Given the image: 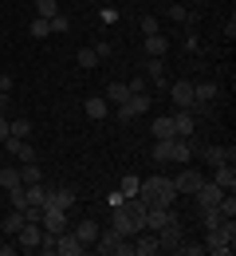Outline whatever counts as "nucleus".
I'll use <instances>...</instances> for the list:
<instances>
[{
    "mask_svg": "<svg viewBox=\"0 0 236 256\" xmlns=\"http://www.w3.org/2000/svg\"><path fill=\"white\" fill-rule=\"evenodd\" d=\"M138 201H142L146 209H150V205H173V201H177V190H173L169 178H146L142 190H138Z\"/></svg>",
    "mask_w": 236,
    "mask_h": 256,
    "instance_id": "nucleus-1",
    "label": "nucleus"
},
{
    "mask_svg": "<svg viewBox=\"0 0 236 256\" xmlns=\"http://www.w3.org/2000/svg\"><path fill=\"white\" fill-rule=\"evenodd\" d=\"M12 240H16V248H20V252H35V248H39V240H43V224H39V221H24V228H20Z\"/></svg>",
    "mask_w": 236,
    "mask_h": 256,
    "instance_id": "nucleus-2",
    "label": "nucleus"
},
{
    "mask_svg": "<svg viewBox=\"0 0 236 256\" xmlns=\"http://www.w3.org/2000/svg\"><path fill=\"white\" fill-rule=\"evenodd\" d=\"M91 248L71 232V228H63V232H55V256H87Z\"/></svg>",
    "mask_w": 236,
    "mask_h": 256,
    "instance_id": "nucleus-3",
    "label": "nucleus"
},
{
    "mask_svg": "<svg viewBox=\"0 0 236 256\" xmlns=\"http://www.w3.org/2000/svg\"><path fill=\"white\" fill-rule=\"evenodd\" d=\"M150 102H154V98L146 95V91H142V95H130L122 106H118V118H122V122H130V118H138V114H146V110H150Z\"/></svg>",
    "mask_w": 236,
    "mask_h": 256,
    "instance_id": "nucleus-4",
    "label": "nucleus"
},
{
    "mask_svg": "<svg viewBox=\"0 0 236 256\" xmlns=\"http://www.w3.org/2000/svg\"><path fill=\"white\" fill-rule=\"evenodd\" d=\"M181 236H185L181 221H173V224H166V228H158V248H162V252H177Z\"/></svg>",
    "mask_w": 236,
    "mask_h": 256,
    "instance_id": "nucleus-5",
    "label": "nucleus"
},
{
    "mask_svg": "<svg viewBox=\"0 0 236 256\" xmlns=\"http://www.w3.org/2000/svg\"><path fill=\"white\" fill-rule=\"evenodd\" d=\"M169 98H173L177 110H189V106H193V83H189V79H177V83L169 87Z\"/></svg>",
    "mask_w": 236,
    "mask_h": 256,
    "instance_id": "nucleus-6",
    "label": "nucleus"
},
{
    "mask_svg": "<svg viewBox=\"0 0 236 256\" xmlns=\"http://www.w3.org/2000/svg\"><path fill=\"white\" fill-rule=\"evenodd\" d=\"M43 232H63V228H71L67 221V209H43Z\"/></svg>",
    "mask_w": 236,
    "mask_h": 256,
    "instance_id": "nucleus-7",
    "label": "nucleus"
},
{
    "mask_svg": "<svg viewBox=\"0 0 236 256\" xmlns=\"http://www.w3.org/2000/svg\"><path fill=\"white\" fill-rule=\"evenodd\" d=\"M4 146H8V154H16L20 162H35V150H32V142H28V138L8 134V138H4Z\"/></svg>",
    "mask_w": 236,
    "mask_h": 256,
    "instance_id": "nucleus-8",
    "label": "nucleus"
},
{
    "mask_svg": "<svg viewBox=\"0 0 236 256\" xmlns=\"http://www.w3.org/2000/svg\"><path fill=\"white\" fill-rule=\"evenodd\" d=\"M193 197H197V205H217V201H221V197H225V190H221V186H217V182H201V186H197V190H193Z\"/></svg>",
    "mask_w": 236,
    "mask_h": 256,
    "instance_id": "nucleus-9",
    "label": "nucleus"
},
{
    "mask_svg": "<svg viewBox=\"0 0 236 256\" xmlns=\"http://www.w3.org/2000/svg\"><path fill=\"white\" fill-rule=\"evenodd\" d=\"M193 126H197V114L193 110H177L173 114V134L177 138H193Z\"/></svg>",
    "mask_w": 236,
    "mask_h": 256,
    "instance_id": "nucleus-10",
    "label": "nucleus"
},
{
    "mask_svg": "<svg viewBox=\"0 0 236 256\" xmlns=\"http://www.w3.org/2000/svg\"><path fill=\"white\" fill-rule=\"evenodd\" d=\"M169 182H173V190H177V193H193L205 178L197 174V170H181V174H177V178H169Z\"/></svg>",
    "mask_w": 236,
    "mask_h": 256,
    "instance_id": "nucleus-11",
    "label": "nucleus"
},
{
    "mask_svg": "<svg viewBox=\"0 0 236 256\" xmlns=\"http://www.w3.org/2000/svg\"><path fill=\"white\" fill-rule=\"evenodd\" d=\"M134 252H138V256H154V252H162V248H158V232L142 228V232L134 236Z\"/></svg>",
    "mask_w": 236,
    "mask_h": 256,
    "instance_id": "nucleus-12",
    "label": "nucleus"
},
{
    "mask_svg": "<svg viewBox=\"0 0 236 256\" xmlns=\"http://www.w3.org/2000/svg\"><path fill=\"white\" fill-rule=\"evenodd\" d=\"M83 110H87V118H95V122H102V118L110 114V102H106L102 95H91L87 102H83Z\"/></svg>",
    "mask_w": 236,
    "mask_h": 256,
    "instance_id": "nucleus-13",
    "label": "nucleus"
},
{
    "mask_svg": "<svg viewBox=\"0 0 236 256\" xmlns=\"http://www.w3.org/2000/svg\"><path fill=\"white\" fill-rule=\"evenodd\" d=\"M213 98H217V83H209V79H205V83H193V106H189V110H197V106L213 102Z\"/></svg>",
    "mask_w": 236,
    "mask_h": 256,
    "instance_id": "nucleus-14",
    "label": "nucleus"
},
{
    "mask_svg": "<svg viewBox=\"0 0 236 256\" xmlns=\"http://www.w3.org/2000/svg\"><path fill=\"white\" fill-rule=\"evenodd\" d=\"M166 52H169V40L162 32L146 36V56H150V60H166Z\"/></svg>",
    "mask_w": 236,
    "mask_h": 256,
    "instance_id": "nucleus-15",
    "label": "nucleus"
},
{
    "mask_svg": "<svg viewBox=\"0 0 236 256\" xmlns=\"http://www.w3.org/2000/svg\"><path fill=\"white\" fill-rule=\"evenodd\" d=\"M213 170H217V174H213V182H217L225 193L236 190V170H233V162H225V166H213Z\"/></svg>",
    "mask_w": 236,
    "mask_h": 256,
    "instance_id": "nucleus-16",
    "label": "nucleus"
},
{
    "mask_svg": "<svg viewBox=\"0 0 236 256\" xmlns=\"http://www.w3.org/2000/svg\"><path fill=\"white\" fill-rule=\"evenodd\" d=\"M201 162L205 166H225V162H233V150H225V146H205Z\"/></svg>",
    "mask_w": 236,
    "mask_h": 256,
    "instance_id": "nucleus-17",
    "label": "nucleus"
},
{
    "mask_svg": "<svg viewBox=\"0 0 236 256\" xmlns=\"http://www.w3.org/2000/svg\"><path fill=\"white\" fill-rule=\"evenodd\" d=\"M71 201H75V193H71V190H47L43 209H71Z\"/></svg>",
    "mask_w": 236,
    "mask_h": 256,
    "instance_id": "nucleus-18",
    "label": "nucleus"
},
{
    "mask_svg": "<svg viewBox=\"0 0 236 256\" xmlns=\"http://www.w3.org/2000/svg\"><path fill=\"white\" fill-rule=\"evenodd\" d=\"M99 228H102L99 221H79L75 228H71V232H75V236H79V240H83V244L91 248V244H95V236H99Z\"/></svg>",
    "mask_w": 236,
    "mask_h": 256,
    "instance_id": "nucleus-19",
    "label": "nucleus"
},
{
    "mask_svg": "<svg viewBox=\"0 0 236 256\" xmlns=\"http://www.w3.org/2000/svg\"><path fill=\"white\" fill-rule=\"evenodd\" d=\"M150 158L158 162V166L173 162V138H154V154H150Z\"/></svg>",
    "mask_w": 236,
    "mask_h": 256,
    "instance_id": "nucleus-20",
    "label": "nucleus"
},
{
    "mask_svg": "<svg viewBox=\"0 0 236 256\" xmlns=\"http://www.w3.org/2000/svg\"><path fill=\"white\" fill-rule=\"evenodd\" d=\"M146 79H150L154 87H166V64H162V60H150V56H146Z\"/></svg>",
    "mask_w": 236,
    "mask_h": 256,
    "instance_id": "nucleus-21",
    "label": "nucleus"
},
{
    "mask_svg": "<svg viewBox=\"0 0 236 256\" xmlns=\"http://www.w3.org/2000/svg\"><path fill=\"white\" fill-rule=\"evenodd\" d=\"M0 228H4V236H16V232L24 228V209H12V213L0 221Z\"/></svg>",
    "mask_w": 236,
    "mask_h": 256,
    "instance_id": "nucleus-22",
    "label": "nucleus"
},
{
    "mask_svg": "<svg viewBox=\"0 0 236 256\" xmlns=\"http://www.w3.org/2000/svg\"><path fill=\"white\" fill-rule=\"evenodd\" d=\"M102 98H106V102H118V106H122V102L130 98V87H126V83H110V87L102 91Z\"/></svg>",
    "mask_w": 236,
    "mask_h": 256,
    "instance_id": "nucleus-23",
    "label": "nucleus"
},
{
    "mask_svg": "<svg viewBox=\"0 0 236 256\" xmlns=\"http://www.w3.org/2000/svg\"><path fill=\"white\" fill-rule=\"evenodd\" d=\"M154 138H173V114H162V118H154Z\"/></svg>",
    "mask_w": 236,
    "mask_h": 256,
    "instance_id": "nucleus-24",
    "label": "nucleus"
},
{
    "mask_svg": "<svg viewBox=\"0 0 236 256\" xmlns=\"http://www.w3.org/2000/svg\"><path fill=\"white\" fill-rule=\"evenodd\" d=\"M75 64H79V67H87V71H91V67H99L102 60H99V52H95V48H79V56H75Z\"/></svg>",
    "mask_w": 236,
    "mask_h": 256,
    "instance_id": "nucleus-25",
    "label": "nucleus"
},
{
    "mask_svg": "<svg viewBox=\"0 0 236 256\" xmlns=\"http://www.w3.org/2000/svg\"><path fill=\"white\" fill-rule=\"evenodd\" d=\"M16 186H24V182H20V170L4 166V170H0V190H16Z\"/></svg>",
    "mask_w": 236,
    "mask_h": 256,
    "instance_id": "nucleus-26",
    "label": "nucleus"
},
{
    "mask_svg": "<svg viewBox=\"0 0 236 256\" xmlns=\"http://www.w3.org/2000/svg\"><path fill=\"white\" fill-rule=\"evenodd\" d=\"M138 190H142V178H134V174H126V178H122V186H118L122 197H138Z\"/></svg>",
    "mask_w": 236,
    "mask_h": 256,
    "instance_id": "nucleus-27",
    "label": "nucleus"
},
{
    "mask_svg": "<svg viewBox=\"0 0 236 256\" xmlns=\"http://www.w3.org/2000/svg\"><path fill=\"white\" fill-rule=\"evenodd\" d=\"M24 193H28V205H39L43 209V201H47V190L35 182V186H24Z\"/></svg>",
    "mask_w": 236,
    "mask_h": 256,
    "instance_id": "nucleus-28",
    "label": "nucleus"
},
{
    "mask_svg": "<svg viewBox=\"0 0 236 256\" xmlns=\"http://www.w3.org/2000/svg\"><path fill=\"white\" fill-rule=\"evenodd\" d=\"M110 256H138V252H134V236H118Z\"/></svg>",
    "mask_w": 236,
    "mask_h": 256,
    "instance_id": "nucleus-29",
    "label": "nucleus"
},
{
    "mask_svg": "<svg viewBox=\"0 0 236 256\" xmlns=\"http://www.w3.org/2000/svg\"><path fill=\"white\" fill-rule=\"evenodd\" d=\"M169 20H177V24H197V16H189L185 4H173V8H169Z\"/></svg>",
    "mask_w": 236,
    "mask_h": 256,
    "instance_id": "nucleus-30",
    "label": "nucleus"
},
{
    "mask_svg": "<svg viewBox=\"0 0 236 256\" xmlns=\"http://www.w3.org/2000/svg\"><path fill=\"white\" fill-rule=\"evenodd\" d=\"M201 252H205L201 240H185V236H181V244H177V256H201Z\"/></svg>",
    "mask_w": 236,
    "mask_h": 256,
    "instance_id": "nucleus-31",
    "label": "nucleus"
},
{
    "mask_svg": "<svg viewBox=\"0 0 236 256\" xmlns=\"http://www.w3.org/2000/svg\"><path fill=\"white\" fill-rule=\"evenodd\" d=\"M59 12V0H35V16H43V20H51Z\"/></svg>",
    "mask_w": 236,
    "mask_h": 256,
    "instance_id": "nucleus-32",
    "label": "nucleus"
},
{
    "mask_svg": "<svg viewBox=\"0 0 236 256\" xmlns=\"http://www.w3.org/2000/svg\"><path fill=\"white\" fill-rule=\"evenodd\" d=\"M20 182H24V186H35V182H39V166H35V162H24V170H20Z\"/></svg>",
    "mask_w": 236,
    "mask_h": 256,
    "instance_id": "nucleus-33",
    "label": "nucleus"
},
{
    "mask_svg": "<svg viewBox=\"0 0 236 256\" xmlns=\"http://www.w3.org/2000/svg\"><path fill=\"white\" fill-rule=\"evenodd\" d=\"M217 209H221V217H236V197H233V190L217 201Z\"/></svg>",
    "mask_w": 236,
    "mask_h": 256,
    "instance_id": "nucleus-34",
    "label": "nucleus"
},
{
    "mask_svg": "<svg viewBox=\"0 0 236 256\" xmlns=\"http://www.w3.org/2000/svg\"><path fill=\"white\" fill-rule=\"evenodd\" d=\"M28 32H32L35 40H43V36H51V24H47L43 16H35V20H32V28H28Z\"/></svg>",
    "mask_w": 236,
    "mask_h": 256,
    "instance_id": "nucleus-35",
    "label": "nucleus"
},
{
    "mask_svg": "<svg viewBox=\"0 0 236 256\" xmlns=\"http://www.w3.org/2000/svg\"><path fill=\"white\" fill-rule=\"evenodd\" d=\"M8 197H12V209H24V205H28V193H24V186L8 190Z\"/></svg>",
    "mask_w": 236,
    "mask_h": 256,
    "instance_id": "nucleus-36",
    "label": "nucleus"
},
{
    "mask_svg": "<svg viewBox=\"0 0 236 256\" xmlns=\"http://www.w3.org/2000/svg\"><path fill=\"white\" fill-rule=\"evenodd\" d=\"M12 134H16V138H32V122H28V118H16V122H12Z\"/></svg>",
    "mask_w": 236,
    "mask_h": 256,
    "instance_id": "nucleus-37",
    "label": "nucleus"
},
{
    "mask_svg": "<svg viewBox=\"0 0 236 256\" xmlns=\"http://www.w3.org/2000/svg\"><path fill=\"white\" fill-rule=\"evenodd\" d=\"M126 87H130V95H142V91L150 87V79H146V75H134V79H130Z\"/></svg>",
    "mask_w": 236,
    "mask_h": 256,
    "instance_id": "nucleus-38",
    "label": "nucleus"
},
{
    "mask_svg": "<svg viewBox=\"0 0 236 256\" xmlns=\"http://www.w3.org/2000/svg\"><path fill=\"white\" fill-rule=\"evenodd\" d=\"M47 24H51V32H67V16H63V12H55Z\"/></svg>",
    "mask_w": 236,
    "mask_h": 256,
    "instance_id": "nucleus-39",
    "label": "nucleus"
},
{
    "mask_svg": "<svg viewBox=\"0 0 236 256\" xmlns=\"http://www.w3.org/2000/svg\"><path fill=\"white\" fill-rule=\"evenodd\" d=\"M138 28H142L146 36H154V32H158V20H154V16H142V20H138Z\"/></svg>",
    "mask_w": 236,
    "mask_h": 256,
    "instance_id": "nucleus-40",
    "label": "nucleus"
},
{
    "mask_svg": "<svg viewBox=\"0 0 236 256\" xmlns=\"http://www.w3.org/2000/svg\"><path fill=\"white\" fill-rule=\"evenodd\" d=\"M20 252V248H16V240H12V236H4V240H0V256H16Z\"/></svg>",
    "mask_w": 236,
    "mask_h": 256,
    "instance_id": "nucleus-41",
    "label": "nucleus"
},
{
    "mask_svg": "<svg viewBox=\"0 0 236 256\" xmlns=\"http://www.w3.org/2000/svg\"><path fill=\"white\" fill-rule=\"evenodd\" d=\"M95 52H99V60H106V56H110V52H114V48H110V44H106V40H99V44H95Z\"/></svg>",
    "mask_w": 236,
    "mask_h": 256,
    "instance_id": "nucleus-42",
    "label": "nucleus"
},
{
    "mask_svg": "<svg viewBox=\"0 0 236 256\" xmlns=\"http://www.w3.org/2000/svg\"><path fill=\"white\" fill-rule=\"evenodd\" d=\"M8 134H12V122H8V118H4V114H0V142H4V138H8Z\"/></svg>",
    "mask_w": 236,
    "mask_h": 256,
    "instance_id": "nucleus-43",
    "label": "nucleus"
},
{
    "mask_svg": "<svg viewBox=\"0 0 236 256\" xmlns=\"http://www.w3.org/2000/svg\"><path fill=\"white\" fill-rule=\"evenodd\" d=\"M4 106H8V91H0V114H4Z\"/></svg>",
    "mask_w": 236,
    "mask_h": 256,
    "instance_id": "nucleus-44",
    "label": "nucleus"
}]
</instances>
